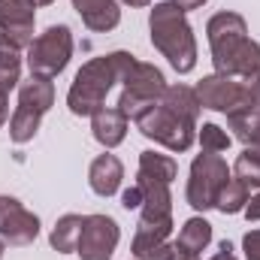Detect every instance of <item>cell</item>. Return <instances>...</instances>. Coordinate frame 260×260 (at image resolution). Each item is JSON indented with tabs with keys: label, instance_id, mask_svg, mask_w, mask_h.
I'll list each match as a JSON object with an SVG mask.
<instances>
[{
	"label": "cell",
	"instance_id": "1",
	"mask_svg": "<svg viewBox=\"0 0 260 260\" xmlns=\"http://www.w3.org/2000/svg\"><path fill=\"white\" fill-rule=\"evenodd\" d=\"M215 73L230 79H245L260 67V43L248 37L245 18L239 12H218L206 24Z\"/></svg>",
	"mask_w": 260,
	"mask_h": 260
},
{
	"label": "cell",
	"instance_id": "2",
	"mask_svg": "<svg viewBox=\"0 0 260 260\" xmlns=\"http://www.w3.org/2000/svg\"><path fill=\"white\" fill-rule=\"evenodd\" d=\"M136 64V58L130 52H109L100 58H91L82 67L67 91V106L73 115H94L97 109L106 106V94L112 91L115 82H124L130 70Z\"/></svg>",
	"mask_w": 260,
	"mask_h": 260
},
{
	"label": "cell",
	"instance_id": "3",
	"mask_svg": "<svg viewBox=\"0 0 260 260\" xmlns=\"http://www.w3.org/2000/svg\"><path fill=\"white\" fill-rule=\"evenodd\" d=\"M148 30H151V46L170 61L176 73H191L197 67V40L194 27L185 15V9L176 0H160L154 3L148 15Z\"/></svg>",
	"mask_w": 260,
	"mask_h": 260
},
{
	"label": "cell",
	"instance_id": "4",
	"mask_svg": "<svg viewBox=\"0 0 260 260\" xmlns=\"http://www.w3.org/2000/svg\"><path fill=\"white\" fill-rule=\"evenodd\" d=\"M133 124L139 127V133L145 139H154L157 145L176 151V154H185L197 139V121L194 118H185L179 115L176 109H170L164 100L145 106L142 112L133 115Z\"/></svg>",
	"mask_w": 260,
	"mask_h": 260
},
{
	"label": "cell",
	"instance_id": "5",
	"mask_svg": "<svg viewBox=\"0 0 260 260\" xmlns=\"http://www.w3.org/2000/svg\"><path fill=\"white\" fill-rule=\"evenodd\" d=\"M73 58V30L67 24H52L46 27L30 46H27V67L30 76L40 79H55L61 76Z\"/></svg>",
	"mask_w": 260,
	"mask_h": 260
},
{
	"label": "cell",
	"instance_id": "6",
	"mask_svg": "<svg viewBox=\"0 0 260 260\" xmlns=\"http://www.w3.org/2000/svg\"><path fill=\"white\" fill-rule=\"evenodd\" d=\"M227 179H230V170H227V160L221 154H212V151L197 154L191 164V176H188V191H185L188 206L197 212L215 209L218 191L224 188Z\"/></svg>",
	"mask_w": 260,
	"mask_h": 260
},
{
	"label": "cell",
	"instance_id": "7",
	"mask_svg": "<svg viewBox=\"0 0 260 260\" xmlns=\"http://www.w3.org/2000/svg\"><path fill=\"white\" fill-rule=\"evenodd\" d=\"M164 91H167V79H164V73H160L154 64H142V61H136L133 70H130L127 76H124V82H121L118 109H121L127 118H133V115L142 112L145 106L157 103V100L164 97Z\"/></svg>",
	"mask_w": 260,
	"mask_h": 260
},
{
	"label": "cell",
	"instance_id": "8",
	"mask_svg": "<svg viewBox=\"0 0 260 260\" xmlns=\"http://www.w3.org/2000/svg\"><path fill=\"white\" fill-rule=\"evenodd\" d=\"M121 230L109 215H85L76 254L82 260H109L118 248Z\"/></svg>",
	"mask_w": 260,
	"mask_h": 260
},
{
	"label": "cell",
	"instance_id": "9",
	"mask_svg": "<svg viewBox=\"0 0 260 260\" xmlns=\"http://www.w3.org/2000/svg\"><path fill=\"white\" fill-rule=\"evenodd\" d=\"M194 91L203 109H215V112H224V115L233 112L236 106H242L245 100H251L242 79H230V76H221V73L203 76Z\"/></svg>",
	"mask_w": 260,
	"mask_h": 260
},
{
	"label": "cell",
	"instance_id": "10",
	"mask_svg": "<svg viewBox=\"0 0 260 260\" xmlns=\"http://www.w3.org/2000/svg\"><path fill=\"white\" fill-rule=\"evenodd\" d=\"M40 236V218L15 197H0V239L9 245H30Z\"/></svg>",
	"mask_w": 260,
	"mask_h": 260
},
{
	"label": "cell",
	"instance_id": "11",
	"mask_svg": "<svg viewBox=\"0 0 260 260\" xmlns=\"http://www.w3.org/2000/svg\"><path fill=\"white\" fill-rule=\"evenodd\" d=\"M34 21H37V3L34 0H0V30L21 52L37 40Z\"/></svg>",
	"mask_w": 260,
	"mask_h": 260
},
{
	"label": "cell",
	"instance_id": "12",
	"mask_svg": "<svg viewBox=\"0 0 260 260\" xmlns=\"http://www.w3.org/2000/svg\"><path fill=\"white\" fill-rule=\"evenodd\" d=\"M121 179H124V164H121L115 154H100V157H94V164H91V170H88V185H91V191L97 197L118 194Z\"/></svg>",
	"mask_w": 260,
	"mask_h": 260
},
{
	"label": "cell",
	"instance_id": "13",
	"mask_svg": "<svg viewBox=\"0 0 260 260\" xmlns=\"http://www.w3.org/2000/svg\"><path fill=\"white\" fill-rule=\"evenodd\" d=\"M127 115L118 109V106H103L91 115V130H94V139L106 148H115L124 142L127 136Z\"/></svg>",
	"mask_w": 260,
	"mask_h": 260
},
{
	"label": "cell",
	"instance_id": "14",
	"mask_svg": "<svg viewBox=\"0 0 260 260\" xmlns=\"http://www.w3.org/2000/svg\"><path fill=\"white\" fill-rule=\"evenodd\" d=\"M21 85V49L0 30V94Z\"/></svg>",
	"mask_w": 260,
	"mask_h": 260
},
{
	"label": "cell",
	"instance_id": "15",
	"mask_svg": "<svg viewBox=\"0 0 260 260\" xmlns=\"http://www.w3.org/2000/svg\"><path fill=\"white\" fill-rule=\"evenodd\" d=\"M18 103L21 106H30V109H40L43 115L55 106V82L52 79H40V76H30L27 82L18 85Z\"/></svg>",
	"mask_w": 260,
	"mask_h": 260
},
{
	"label": "cell",
	"instance_id": "16",
	"mask_svg": "<svg viewBox=\"0 0 260 260\" xmlns=\"http://www.w3.org/2000/svg\"><path fill=\"white\" fill-rule=\"evenodd\" d=\"M82 221H85L82 215H61V218L55 221L49 242H52V248H55L58 254H73V251H76L79 233H82Z\"/></svg>",
	"mask_w": 260,
	"mask_h": 260
},
{
	"label": "cell",
	"instance_id": "17",
	"mask_svg": "<svg viewBox=\"0 0 260 260\" xmlns=\"http://www.w3.org/2000/svg\"><path fill=\"white\" fill-rule=\"evenodd\" d=\"M209 242H212V224L206 221V218H188L185 224H182V230H179V239H176V245H182L185 251H191L200 257V251H206L209 248Z\"/></svg>",
	"mask_w": 260,
	"mask_h": 260
},
{
	"label": "cell",
	"instance_id": "18",
	"mask_svg": "<svg viewBox=\"0 0 260 260\" xmlns=\"http://www.w3.org/2000/svg\"><path fill=\"white\" fill-rule=\"evenodd\" d=\"M248 197H251V188H248L242 179L230 176V179L224 182V188L218 191L215 209H218V212H224V215H236V212H242V209H245Z\"/></svg>",
	"mask_w": 260,
	"mask_h": 260
},
{
	"label": "cell",
	"instance_id": "19",
	"mask_svg": "<svg viewBox=\"0 0 260 260\" xmlns=\"http://www.w3.org/2000/svg\"><path fill=\"white\" fill-rule=\"evenodd\" d=\"M82 21H85L88 30L106 34V30L118 27V21H121V6H118L115 0H109L106 6H100V9H94V12H88V15H82Z\"/></svg>",
	"mask_w": 260,
	"mask_h": 260
},
{
	"label": "cell",
	"instance_id": "20",
	"mask_svg": "<svg viewBox=\"0 0 260 260\" xmlns=\"http://www.w3.org/2000/svg\"><path fill=\"white\" fill-rule=\"evenodd\" d=\"M233 176L242 179L248 188H260V151L257 148L245 145V151H242V154L236 157V164H233Z\"/></svg>",
	"mask_w": 260,
	"mask_h": 260
},
{
	"label": "cell",
	"instance_id": "21",
	"mask_svg": "<svg viewBox=\"0 0 260 260\" xmlns=\"http://www.w3.org/2000/svg\"><path fill=\"white\" fill-rule=\"evenodd\" d=\"M197 139H200V148H203V151H212V154L227 151L230 142H233V136L224 127H218V124H203V127H197Z\"/></svg>",
	"mask_w": 260,
	"mask_h": 260
},
{
	"label": "cell",
	"instance_id": "22",
	"mask_svg": "<svg viewBox=\"0 0 260 260\" xmlns=\"http://www.w3.org/2000/svg\"><path fill=\"white\" fill-rule=\"evenodd\" d=\"M145 260H200V257L191 254V251H185V248L176 245V242H164V245H157L154 251H148Z\"/></svg>",
	"mask_w": 260,
	"mask_h": 260
},
{
	"label": "cell",
	"instance_id": "23",
	"mask_svg": "<svg viewBox=\"0 0 260 260\" xmlns=\"http://www.w3.org/2000/svg\"><path fill=\"white\" fill-rule=\"evenodd\" d=\"M242 251L245 260H260V230H248L242 236Z\"/></svg>",
	"mask_w": 260,
	"mask_h": 260
},
{
	"label": "cell",
	"instance_id": "24",
	"mask_svg": "<svg viewBox=\"0 0 260 260\" xmlns=\"http://www.w3.org/2000/svg\"><path fill=\"white\" fill-rule=\"evenodd\" d=\"M242 85H245V91H248V97L254 100L260 106V67L254 70V73H248L245 79H242Z\"/></svg>",
	"mask_w": 260,
	"mask_h": 260
},
{
	"label": "cell",
	"instance_id": "25",
	"mask_svg": "<svg viewBox=\"0 0 260 260\" xmlns=\"http://www.w3.org/2000/svg\"><path fill=\"white\" fill-rule=\"evenodd\" d=\"M121 206H124V209H139V206H142V188H139V185H130L127 191H124V194H121Z\"/></svg>",
	"mask_w": 260,
	"mask_h": 260
},
{
	"label": "cell",
	"instance_id": "26",
	"mask_svg": "<svg viewBox=\"0 0 260 260\" xmlns=\"http://www.w3.org/2000/svg\"><path fill=\"white\" fill-rule=\"evenodd\" d=\"M109 0H73V9L79 12V15H88V12H94V9H100V6H106Z\"/></svg>",
	"mask_w": 260,
	"mask_h": 260
},
{
	"label": "cell",
	"instance_id": "27",
	"mask_svg": "<svg viewBox=\"0 0 260 260\" xmlns=\"http://www.w3.org/2000/svg\"><path fill=\"white\" fill-rule=\"evenodd\" d=\"M242 212H245V218H248V221H260V191L248 197V203H245V209H242Z\"/></svg>",
	"mask_w": 260,
	"mask_h": 260
},
{
	"label": "cell",
	"instance_id": "28",
	"mask_svg": "<svg viewBox=\"0 0 260 260\" xmlns=\"http://www.w3.org/2000/svg\"><path fill=\"white\" fill-rule=\"evenodd\" d=\"M209 260H236L233 245H230V242H221V245H218V254H215V257H209Z\"/></svg>",
	"mask_w": 260,
	"mask_h": 260
},
{
	"label": "cell",
	"instance_id": "29",
	"mask_svg": "<svg viewBox=\"0 0 260 260\" xmlns=\"http://www.w3.org/2000/svg\"><path fill=\"white\" fill-rule=\"evenodd\" d=\"M12 115H9V94H0V127L9 121Z\"/></svg>",
	"mask_w": 260,
	"mask_h": 260
},
{
	"label": "cell",
	"instance_id": "30",
	"mask_svg": "<svg viewBox=\"0 0 260 260\" xmlns=\"http://www.w3.org/2000/svg\"><path fill=\"white\" fill-rule=\"evenodd\" d=\"M176 3L188 12V9H200V6H203V3H209V0H176Z\"/></svg>",
	"mask_w": 260,
	"mask_h": 260
},
{
	"label": "cell",
	"instance_id": "31",
	"mask_svg": "<svg viewBox=\"0 0 260 260\" xmlns=\"http://www.w3.org/2000/svg\"><path fill=\"white\" fill-rule=\"evenodd\" d=\"M248 145L260 151V118H257V124H254V133H251V142H248Z\"/></svg>",
	"mask_w": 260,
	"mask_h": 260
},
{
	"label": "cell",
	"instance_id": "32",
	"mask_svg": "<svg viewBox=\"0 0 260 260\" xmlns=\"http://www.w3.org/2000/svg\"><path fill=\"white\" fill-rule=\"evenodd\" d=\"M124 6H133V9H142V6H148L151 0H121Z\"/></svg>",
	"mask_w": 260,
	"mask_h": 260
},
{
	"label": "cell",
	"instance_id": "33",
	"mask_svg": "<svg viewBox=\"0 0 260 260\" xmlns=\"http://www.w3.org/2000/svg\"><path fill=\"white\" fill-rule=\"evenodd\" d=\"M34 3H37V6H52L55 0H34Z\"/></svg>",
	"mask_w": 260,
	"mask_h": 260
},
{
	"label": "cell",
	"instance_id": "34",
	"mask_svg": "<svg viewBox=\"0 0 260 260\" xmlns=\"http://www.w3.org/2000/svg\"><path fill=\"white\" fill-rule=\"evenodd\" d=\"M0 257H3V239H0Z\"/></svg>",
	"mask_w": 260,
	"mask_h": 260
},
{
	"label": "cell",
	"instance_id": "35",
	"mask_svg": "<svg viewBox=\"0 0 260 260\" xmlns=\"http://www.w3.org/2000/svg\"><path fill=\"white\" fill-rule=\"evenodd\" d=\"M133 260H136V257H133Z\"/></svg>",
	"mask_w": 260,
	"mask_h": 260
}]
</instances>
